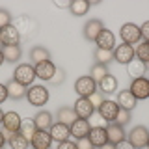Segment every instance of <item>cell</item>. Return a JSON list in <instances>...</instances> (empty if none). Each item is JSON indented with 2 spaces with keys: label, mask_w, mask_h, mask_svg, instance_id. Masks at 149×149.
Wrapping results in <instances>:
<instances>
[{
  "label": "cell",
  "mask_w": 149,
  "mask_h": 149,
  "mask_svg": "<svg viewBox=\"0 0 149 149\" xmlns=\"http://www.w3.org/2000/svg\"><path fill=\"white\" fill-rule=\"evenodd\" d=\"M4 143H6V136H4V132L0 130V149H4Z\"/></svg>",
  "instance_id": "45"
},
{
  "label": "cell",
  "mask_w": 149,
  "mask_h": 149,
  "mask_svg": "<svg viewBox=\"0 0 149 149\" xmlns=\"http://www.w3.org/2000/svg\"><path fill=\"white\" fill-rule=\"evenodd\" d=\"M97 43V49H102V50H114L116 49V36L112 34L108 28H104V30L99 34V37L95 39Z\"/></svg>",
  "instance_id": "17"
},
{
  "label": "cell",
  "mask_w": 149,
  "mask_h": 149,
  "mask_svg": "<svg viewBox=\"0 0 149 149\" xmlns=\"http://www.w3.org/2000/svg\"><path fill=\"white\" fill-rule=\"evenodd\" d=\"M54 6H58V8H69V6H71V2H54Z\"/></svg>",
  "instance_id": "44"
},
{
  "label": "cell",
  "mask_w": 149,
  "mask_h": 149,
  "mask_svg": "<svg viewBox=\"0 0 149 149\" xmlns=\"http://www.w3.org/2000/svg\"><path fill=\"white\" fill-rule=\"evenodd\" d=\"M97 90L102 91L104 95H110V93H114L118 90V80H116L114 74H108V77H104L102 80L97 84Z\"/></svg>",
  "instance_id": "26"
},
{
  "label": "cell",
  "mask_w": 149,
  "mask_h": 149,
  "mask_svg": "<svg viewBox=\"0 0 149 149\" xmlns=\"http://www.w3.org/2000/svg\"><path fill=\"white\" fill-rule=\"evenodd\" d=\"M147 147H149V143H147Z\"/></svg>",
  "instance_id": "50"
},
{
  "label": "cell",
  "mask_w": 149,
  "mask_h": 149,
  "mask_svg": "<svg viewBox=\"0 0 149 149\" xmlns=\"http://www.w3.org/2000/svg\"><path fill=\"white\" fill-rule=\"evenodd\" d=\"M134 54H136V58L140 60V62L149 63V41H142V43H138Z\"/></svg>",
  "instance_id": "34"
},
{
  "label": "cell",
  "mask_w": 149,
  "mask_h": 149,
  "mask_svg": "<svg viewBox=\"0 0 149 149\" xmlns=\"http://www.w3.org/2000/svg\"><path fill=\"white\" fill-rule=\"evenodd\" d=\"M108 65H104V63H93V67L90 69V77L95 80L97 84H99L104 77H108Z\"/></svg>",
  "instance_id": "32"
},
{
  "label": "cell",
  "mask_w": 149,
  "mask_h": 149,
  "mask_svg": "<svg viewBox=\"0 0 149 149\" xmlns=\"http://www.w3.org/2000/svg\"><path fill=\"white\" fill-rule=\"evenodd\" d=\"M114 60L118 63H125V65H127L129 62H132L134 60V47L125 45V43L118 45L114 49Z\"/></svg>",
  "instance_id": "11"
},
{
  "label": "cell",
  "mask_w": 149,
  "mask_h": 149,
  "mask_svg": "<svg viewBox=\"0 0 149 149\" xmlns=\"http://www.w3.org/2000/svg\"><path fill=\"white\" fill-rule=\"evenodd\" d=\"M77 147H78V149H93L91 142H90L88 138H80V140H77Z\"/></svg>",
  "instance_id": "39"
},
{
  "label": "cell",
  "mask_w": 149,
  "mask_h": 149,
  "mask_svg": "<svg viewBox=\"0 0 149 149\" xmlns=\"http://www.w3.org/2000/svg\"><path fill=\"white\" fill-rule=\"evenodd\" d=\"M58 149H78V147H77V143H74V142L65 140V142H60L58 143Z\"/></svg>",
  "instance_id": "41"
},
{
  "label": "cell",
  "mask_w": 149,
  "mask_h": 149,
  "mask_svg": "<svg viewBox=\"0 0 149 149\" xmlns=\"http://www.w3.org/2000/svg\"><path fill=\"white\" fill-rule=\"evenodd\" d=\"M127 136H129V142L134 146V149H143V147H147V143H149V130L143 127V125L134 127Z\"/></svg>",
  "instance_id": "4"
},
{
  "label": "cell",
  "mask_w": 149,
  "mask_h": 149,
  "mask_svg": "<svg viewBox=\"0 0 149 149\" xmlns=\"http://www.w3.org/2000/svg\"><path fill=\"white\" fill-rule=\"evenodd\" d=\"M99 149H116V146H114V143H104V146H102V147H99Z\"/></svg>",
  "instance_id": "46"
},
{
  "label": "cell",
  "mask_w": 149,
  "mask_h": 149,
  "mask_svg": "<svg viewBox=\"0 0 149 149\" xmlns=\"http://www.w3.org/2000/svg\"><path fill=\"white\" fill-rule=\"evenodd\" d=\"M54 73H56V65L50 62V60H47V62H41V63H37L36 65V77H39L41 80H52V77H54Z\"/></svg>",
  "instance_id": "19"
},
{
  "label": "cell",
  "mask_w": 149,
  "mask_h": 149,
  "mask_svg": "<svg viewBox=\"0 0 149 149\" xmlns=\"http://www.w3.org/2000/svg\"><path fill=\"white\" fill-rule=\"evenodd\" d=\"M8 143H9L11 149H28V147H30V140H26L21 132L9 134V136H8Z\"/></svg>",
  "instance_id": "29"
},
{
  "label": "cell",
  "mask_w": 149,
  "mask_h": 149,
  "mask_svg": "<svg viewBox=\"0 0 149 149\" xmlns=\"http://www.w3.org/2000/svg\"><path fill=\"white\" fill-rule=\"evenodd\" d=\"M34 121H36L37 130H50V127L54 125L52 114L47 112V110H39V112H37V114L34 116Z\"/></svg>",
  "instance_id": "23"
},
{
  "label": "cell",
  "mask_w": 149,
  "mask_h": 149,
  "mask_svg": "<svg viewBox=\"0 0 149 149\" xmlns=\"http://www.w3.org/2000/svg\"><path fill=\"white\" fill-rule=\"evenodd\" d=\"M102 30H104V26H102V22L99 19H90V21L84 24V37H86L88 41H95Z\"/></svg>",
  "instance_id": "12"
},
{
  "label": "cell",
  "mask_w": 149,
  "mask_h": 149,
  "mask_svg": "<svg viewBox=\"0 0 149 149\" xmlns=\"http://www.w3.org/2000/svg\"><path fill=\"white\" fill-rule=\"evenodd\" d=\"M63 80H65V71H63V69H56V73H54L50 84H62Z\"/></svg>",
  "instance_id": "38"
},
{
  "label": "cell",
  "mask_w": 149,
  "mask_h": 149,
  "mask_svg": "<svg viewBox=\"0 0 149 149\" xmlns=\"http://www.w3.org/2000/svg\"><path fill=\"white\" fill-rule=\"evenodd\" d=\"M127 73L132 77V80H134V78H142L143 74L147 73V65L143 62H140L138 58H134L132 62L127 63Z\"/></svg>",
  "instance_id": "25"
},
{
  "label": "cell",
  "mask_w": 149,
  "mask_h": 149,
  "mask_svg": "<svg viewBox=\"0 0 149 149\" xmlns=\"http://www.w3.org/2000/svg\"><path fill=\"white\" fill-rule=\"evenodd\" d=\"M69 129H71V136H74L77 140H80V138H88L91 127H90V121H88V119H77Z\"/></svg>",
  "instance_id": "22"
},
{
  "label": "cell",
  "mask_w": 149,
  "mask_h": 149,
  "mask_svg": "<svg viewBox=\"0 0 149 149\" xmlns=\"http://www.w3.org/2000/svg\"><path fill=\"white\" fill-rule=\"evenodd\" d=\"M30 143L34 149H49L50 143H52V136H50L49 130H36Z\"/></svg>",
  "instance_id": "18"
},
{
  "label": "cell",
  "mask_w": 149,
  "mask_h": 149,
  "mask_svg": "<svg viewBox=\"0 0 149 149\" xmlns=\"http://www.w3.org/2000/svg\"><path fill=\"white\" fill-rule=\"evenodd\" d=\"M90 6L91 4L86 2V0H74V2H71V6H69V11H71V15H74V17H82L90 11Z\"/></svg>",
  "instance_id": "31"
},
{
  "label": "cell",
  "mask_w": 149,
  "mask_h": 149,
  "mask_svg": "<svg viewBox=\"0 0 149 149\" xmlns=\"http://www.w3.org/2000/svg\"><path fill=\"white\" fill-rule=\"evenodd\" d=\"M21 116L17 114V112H6L4 114V121H2V127H4V136H9V134H15L21 130Z\"/></svg>",
  "instance_id": "6"
},
{
  "label": "cell",
  "mask_w": 149,
  "mask_h": 149,
  "mask_svg": "<svg viewBox=\"0 0 149 149\" xmlns=\"http://www.w3.org/2000/svg\"><path fill=\"white\" fill-rule=\"evenodd\" d=\"M140 30H142V39L143 41H149V21H146L142 26H140Z\"/></svg>",
  "instance_id": "40"
},
{
  "label": "cell",
  "mask_w": 149,
  "mask_h": 149,
  "mask_svg": "<svg viewBox=\"0 0 149 149\" xmlns=\"http://www.w3.org/2000/svg\"><path fill=\"white\" fill-rule=\"evenodd\" d=\"M97 110H99V116H101L102 119H106L108 123H114L116 116H118V112H119V106H118V102H116V101L104 99V102H102Z\"/></svg>",
  "instance_id": "10"
},
{
  "label": "cell",
  "mask_w": 149,
  "mask_h": 149,
  "mask_svg": "<svg viewBox=\"0 0 149 149\" xmlns=\"http://www.w3.org/2000/svg\"><path fill=\"white\" fill-rule=\"evenodd\" d=\"M129 91L136 97V101H142V99H147L149 97V80L146 77L142 78H134L129 86Z\"/></svg>",
  "instance_id": "8"
},
{
  "label": "cell",
  "mask_w": 149,
  "mask_h": 149,
  "mask_svg": "<svg viewBox=\"0 0 149 149\" xmlns=\"http://www.w3.org/2000/svg\"><path fill=\"white\" fill-rule=\"evenodd\" d=\"M19 41H21V36H19V32L15 30V26L9 24L6 28H2L0 30V43L4 47L8 45H19Z\"/></svg>",
  "instance_id": "16"
},
{
  "label": "cell",
  "mask_w": 149,
  "mask_h": 149,
  "mask_svg": "<svg viewBox=\"0 0 149 149\" xmlns=\"http://www.w3.org/2000/svg\"><path fill=\"white\" fill-rule=\"evenodd\" d=\"M50 136H52V142H65V140H69L71 136V129H69V125H63L60 123V121H56V123L50 127Z\"/></svg>",
  "instance_id": "15"
},
{
  "label": "cell",
  "mask_w": 149,
  "mask_h": 149,
  "mask_svg": "<svg viewBox=\"0 0 149 149\" xmlns=\"http://www.w3.org/2000/svg\"><path fill=\"white\" fill-rule=\"evenodd\" d=\"M56 118H58L60 123H63V125H71L77 121V114H74V110L73 108H69V106H60L58 110H56Z\"/></svg>",
  "instance_id": "24"
},
{
  "label": "cell",
  "mask_w": 149,
  "mask_h": 149,
  "mask_svg": "<svg viewBox=\"0 0 149 149\" xmlns=\"http://www.w3.org/2000/svg\"><path fill=\"white\" fill-rule=\"evenodd\" d=\"M106 136H108V142L116 146V143L127 140V132H125V129L121 125H118L114 121V123H108V127H106Z\"/></svg>",
  "instance_id": "13"
},
{
  "label": "cell",
  "mask_w": 149,
  "mask_h": 149,
  "mask_svg": "<svg viewBox=\"0 0 149 149\" xmlns=\"http://www.w3.org/2000/svg\"><path fill=\"white\" fill-rule=\"evenodd\" d=\"M26 99L32 106H43L49 101V90L45 86H30V90L26 91Z\"/></svg>",
  "instance_id": "3"
},
{
  "label": "cell",
  "mask_w": 149,
  "mask_h": 149,
  "mask_svg": "<svg viewBox=\"0 0 149 149\" xmlns=\"http://www.w3.org/2000/svg\"><path fill=\"white\" fill-rule=\"evenodd\" d=\"M6 99H8V88H6V84H0V104Z\"/></svg>",
  "instance_id": "43"
},
{
  "label": "cell",
  "mask_w": 149,
  "mask_h": 149,
  "mask_svg": "<svg viewBox=\"0 0 149 149\" xmlns=\"http://www.w3.org/2000/svg\"><path fill=\"white\" fill-rule=\"evenodd\" d=\"M4 114H6V112H2V110H0V123L4 121Z\"/></svg>",
  "instance_id": "48"
},
{
  "label": "cell",
  "mask_w": 149,
  "mask_h": 149,
  "mask_svg": "<svg viewBox=\"0 0 149 149\" xmlns=\"http://www.w3.org/2000/svg\"><path fill=\"white\" fill-rule=\"evenodd\" d=\"M88 140L91 142L93 147H102L104 143H108V136H106V129L104 127H91L90 134H88Z\"/></svg>",
  "instance_id": "14"
},
{
  "label": "cell",
  "mask_w": 149,
  "mask_h": 149,
  "mask_svg": "<svg viewBox=\"0 0 149 149\" xmlns=\"http://www.w3.org/2000/svg\"><path fill=\"white\" fill-rule=\"evenodd\" d=\"M74 91H77L80 97H90V95H93V93L97 91V82L93 80L90 74H88V77H80V78H77V82H74Z\"/></svg>",
  "instance_id": "7"
},
{
  "label": "cell",
  "mask_w": 149,
  "mask_h": 149,
  "mask_svg": "<svg viewBox=\"0 0 149 149\" xmlns=\"http://www.w3.org/2000/svg\"><path fill=\"white\" fill-rule=\"evenodd\" d=\"M146 65H147V71H149V63H146Z\"/></svg>",
  "instance_id": "49"
},
{
  "label": "cell",
  "mask_w": 149,
  "mask_h": 149,
  "mask_svg": "<svg viewBox=\"0 0 149 149\" xmlns=\"http://www.w3.org/2000/svg\"><path fill=\"white\" fill-rule=\"evenodd\" d=\"M119 36H121V39H123V43L130 45V47L142 41V30H140V26H136L134 22H127V24L121 26Z\"/></svg>",
  "instance_id": "2"
},
{
  "label": "cell",
  "mask_w": 149,
  "mask_h": 149,
  "mask_svg": "<svg viewBox=\"0 0 149 149\" xmlns=\"http://www.w3.org/2000/svg\"><path fill=\"white\" fill-rule=\"evenodd\" d=\"M11 22L13 21H11V15H9L8 9H0V30L6 28V26H9Z\"/></svg>",
  "instance_id": "37"
},
{
  "label": "cell",
  "mask_w": 149,
  "mask_h": 149,
  "mask_svg": "<svg viewBox=\"0 0 149 149\" xmlns=\"http://www.w3.org/2000/svg\"><path fill=\"white\" fill-rule=\"evenodd\" d=\"M30 60L37 65V63H41V62H47V60H50V52L45 49V47L36 45V47H32V50H30Z\"/></svg>",
  "instance_id": "27"
},
{
  "label": "cell",
  "mask_w": 149,
  "mask_h": 149,
  "mask_svg": "<svg viewBox=\"0 0 149 149\" xmlns=\"http://www.w3.org/2000/svg\"><path fill=\"white\" fill-rule=\"evenodd\" d=\"M93 58H95V63H104V65H108L112 60H114V50L95 49V52H93Z\"/></svg>",
  "instance_id": "33"
},
{
  "label": "cell",
  "mask_w": 149,
  "mask_h": 149,
  "mask_svg": "<svg viewBox=\"0 0 149 149\" xmlns=\"http://www.w3.org/2000/svg\"><path fill=\"white\" fill-rule=\"evenodd\" d=\"M4 62H6V60H4V54H2V49H0V65H2Z\"/></svg>",
  "instance_id": "47"
},
{
  "label": "cell",
  "mask_w": 149,
  "mask_h": 149,
  "mask_svg": "<svg viewBox=\"0 0 149 149\" xmlns=\"http://www.w3.org/2000/svg\"><path fill=\"white\" fill-rule=\"evenodd\" d=\"M11 24L15 26V30L19 32L21 37H32L37 32V21L30 15H19L15 17V21Z\"/></svg>",
  "instance_id": "1"
},
{
  "label": "cell",
  "mask_w": 149,
  "mask_h": 149,
  "mask_svg": "<svg viewBox=\"0 0 149 149\" xmlns=\"http://www.w3.org/2000/svg\"><path fill=\"white\" fill-rule=\"evenodd\" d=\"M2 54H4V60L9 63H15L21 60V47L19 45H8V47H2Z\"/></svg>",
  "instance_id": "28"
},
{
  "label": "cell",
  "mask_w": 149,
  "mask_h": 149,
  "mask_svg": "<svg viewBox=\"0 0 149 149\" xmlns=\"http://www.w3.org/2000/svg\"><path fill=\"white\" fill-rule=\"evenodd\" d=\"M6 88H8V97L13 99V101H19V99H22V97H26V91H28L26 86H22L15 78H11V80L6 84Z\"/></svg>",
  "instance_id": "20"
},
{
  "label": "cell",
  "mask_w": 149,
  "mask_h": 149,
  "mask_svg": "<svg viewBox=\"0 0 149 149\" xmlns=\"http://www.w3.org/2000/svg\"><path fill=\"white\" fill-rule=\"evenodd\" d=\"M129 121H130V112H129V110H125V108H119L118 116H116V123L121 125V127H125Z\"/></svg>",
  "instance_id": "35"
},
{
  "label": "cell",
  "mask_w": 149,
  "mask_h": 149,
  "mask_svg": "<svg viewBox=\"0 0 149 149\" xmlns=\"http://www.w3.org/2000/svg\"><path fill=\"white\" fill-rule=\"evenodd\" d=\"M13 78L17 82H21L22 86H32L36 78V67H32L30 63H21L15 67V73H13Z\"/></svg>",
  "instance_id": "5"
},
{
  "label": "cell",
  "mask_w": 149,
  "mask_h": 149,
  "mask_svg": "<svg viewBox=\"0 0 149 149\" xmlns=\"http://www.w3.org/2000/svg\"><path fill=\"white\" fill-rule=\"evenodd\" d=\"M49 149H50V147H49Z\"/></svg>",
  "instance_id": "51"
},
{
  "label": "cell",
  "mask_w": 149,
  "mask_h": 149,
  "mask_svg": "<svg viewBox=\"0 0 149 149\" xmlns=\"http://www.w3.org/2000/svg\"><path fill=\"white\" fill-rule=\"evenodd\" d=\"M36 130H37V127H36L34 118H32V119H30V118H26V119H22V121H21V130H19V132H21L26 140H30V142H32V138H34Z\"/></svg>",
  "instance_id": "30"
},
{
  "label": "cell",
  "mask_w": 149,
  "mask_h": 149,
  "mask_svg": "<svg viewBox=\"0 0 149 149\" xmlns=\"http://www.w3.org/2000/svg\"><path fill=\"white\" fill-rule=\"evenodd\" d=\"M116 149H134V146L129 142V140H123V142L116 143Z\"/></svg>",
  "instance_id": "42"
},
{
  "label": "cell",
  "mask_w": 149,
  "mask_h": 149,
  "mask_svg": "<svg viewBox=\"0 0 149 149\" xmlns=\"http://www.w3.org/2000/svg\"><path fill=\"white\" fill-rule=\"evenodd\" d=\"M88 99H90V102H91L93 106H95V108H99V106L102 104V102H104V93L97 90L95 93H93V95H90V97H88Z\"/></svg>",
  "instance_id": "36"
},
{
  "label": "cell",
  "mask_w": 149,
  "mask_h": 149,
  "mask_svg": "<svg viewBox=\"0 0 149 149\" xmlns=\"http://www.w3.org/2000/svg\"><path fill=\"white\" fill-rule=\"evenodd\" d=\"M118 106L119 108H125V110H129V112H132L134 108H136V104H138V101H136V97L132 95L129 90H123V91H119V95H118Z\"/></svg>",
  "instance_id": "21"
},
{
  "label": "cell",
  "mask_w": 149,
  "mask_h": 149,
  "mask_svg": "<svg viewBox=\"0 0 149 149\" xmlns=\"http://www.w3.org/2000/svg\"><path fill=\"white\" fill-rule=\"evenodd\" d=\"M74 114H77L78 119H90L93 116V112H95V106L90 102L88 97H80L77 102H74Z\"/></svg>",
  "instance_id": "9"
}]
</instances>
